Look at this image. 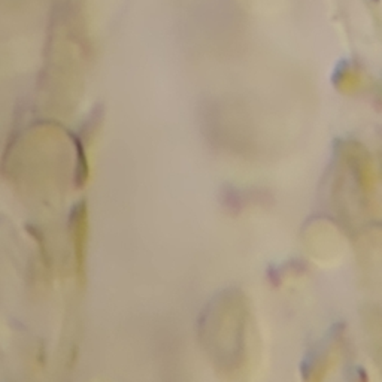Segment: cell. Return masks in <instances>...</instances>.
I'll return each instance as SVG.
<instances>
[{"label":"cell","mask_w":382,"mask_h":382,"mask_svg":"<svg viewBox=\"0 0 382 382\" xmlns=\"http://www.w3.org/2000/svg\"><path fill=\"white\" fill-rule=\"evenodd\" d=\"M87 203L81 200L71 212V238L73 243L76 273L80 282L85 278V248H87Z\"/></svg>","instance_id":"cell-1"},{"label":"cell","mask_w":382,"mask_h":382,"mask_svg":"<svg viewBox=\"0 0 382 382\" xmlns=\"http://www.w3.org/2000/svg\"><path fill=\"white\" fill-rule=\"evenodd\" d=\"M71 138L76 146V185L78 187H83L87 182L88 178V162H87V155H85V150H84V139L81 136L76 134H71Z\"/></svg>","instance_id":"cell-2"}]
</instances>
